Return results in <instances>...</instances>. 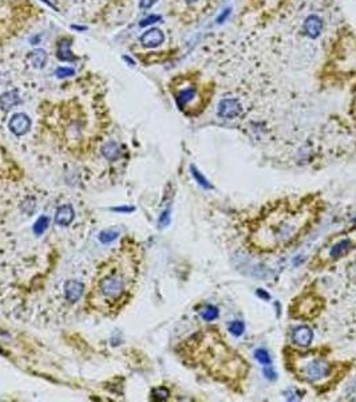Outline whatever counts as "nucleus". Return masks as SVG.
<instances>
[{
	"label": "nucleus",
	"mask_w": 356,
	"mask_h": 402,
	"mask_svg": "<svg viewBox=\"0 0 356 402\" xmlns=\"http://www.w3.org/2000/svg\"><path fill=\"white\" fill-rule=\"evenodd\" d=\"M255 358L257 359V361H259L261 365H265V366H268V365H270V363H272L270 356L268 354V351H266V350H264V348H259V350H256Z\"/></svg>",
	"instance_id": "21"
},
{
	"label": "nucleus",
	"mask_w": 356,
	"mask_h": 402,
	"mask_svg": "<svg viewBox=\"0 0 356 402\" xmlns=\"http://www.w3.org/2000/svg\"><path fill=\"white\" fill-rule=\"evenodd\" d=\"M292 338H293V342H295L296 345L307 347V346H310L311 342H312L313 333L310 327L300 326L293 331V337Z\"/></svg>",
	"instance_id": "12"
},
{
	"label": "nucleus",
	"mask_w": 356,
	"mask_h": 402,
	"mask_svg": "<svg viewBox=\"0 0 356 402\" xmlns=\"http://www.w3.org/2000/svg\"><path fill=\"white\" fill-rule=\"evenodd\" d=\"M355 245L356 241L353 236H347L344 239H340V240H338L335 244H332L331 247L328 248L327 258L331 259V260H338L342 256H344L345 254H348Z\"/></svg>",
	"instance_id": "5"
},
{
	"label": "nucleus",
	"mask_w": 356,
	"mask_h": 402,
	"mask_svg": "<svg viewBox=\"0 0 356 402\" xmlns=\"http://www.w3.org/2000/svg\"><path fill=\"white\" fill-rule=\"evenodd\" d=\"M244 330H245V324L242 323L241 320H234V322H232V323L229 324V333L232 335H234V337H240V335H242Z\"/></svg>",
	"instance_id": "22"
},
{
	"label": "nucleus",
	"mask_w": 356,
	"mask_h": 402,
	"mask_svg": "<svg viewBox=\"0 0 356 402\" xmlns=\"http://www.w3.org/2000/svg\"><path fill=\"white\" fill-rule=\"evenodd\" d=\"M190 170H191V174H193V177H195L196 181H197V183L200 184L202 188H205V189H212V185L209 184V181L205 179V177L202 176L201 173H200V170H198L196 166H190Z\"/></svg>",
	"instance_id": "20"
},
{
	"label": "nucleus",
	"mask_w": 356,
	"mask_h": 402,
	"mask_svg": "<svg viewBox=\"0 0 356 402\" xmlns=\"http://www.w3.org/2000/svg\"><path fill=\"white\" fill-rule=\"evenodd\" d=\"M187 4H193V3H197V2H200V0H185Z\"/></svg>",
	"instance_id": "31"
},
{
	"label": "nucleus",
	"mask_w": 356,
	"mask_h": 402,
	"mask_svg": "<svg viewBox=\"0 0 356 402\" xmlns=\"http://www.w3.org/2000/svg\"><path fill=\"white\" fill-rule=\"evenodd\" d=\"M114 211H118V212H131L133 208H114Z\"/></svg>",
	"instance_id": "30"
},
{
	"label": "nucleus",
	"mask_w": 356,
	"mask_h": 402,
	"mask_svg": "<svg viewBox=\"0 0 356 402\" xmlns=\"http://www.w3.org/2000/svg\"><path fill=\"white\" fill-rule=\"evenodd\" d=\"M169 211H165V212L162 213L161 217H159V224H161L162 227H166L168 224H169L170 221V215H169Z\"/></svg>",
	"instance_id": "27"
},
{
	"label": "nucleus",
	"mask_w": 356,
	"mask_h": 402,
	"mask_svg": "<svg viewBox=\"0 0 356 402\" xmlns=\"http://www.w3.org/2000/svg\"><path fill=\"white\" fill-rule=\"evenodd\" d=\"M197 98H198L197 89L190 86V87H186V89L181 90L180 93L177 94L176 100H177V105H178V108L184 110V109L189 108V105H190L195 99H197Z\"/></svg>",
	"instance_id": "11"
},
{
	"label": "nucleus",
	"mask_w": 356,
	"mask_h": 402,
	"mask_svg": "<svg viewBox=\"0 0 356 402\" xmlns=\"http://www.w3.org/2000/svg\"><path fill=\"white\" fill-rule=\"evenodd\" d=\"M59 78H67V77H72L75 74L74 68L71 67H58L57 72H55Z\"/></svg>",
	"instance_id": "25"
},
{
	"label": "nucleus",
	"mask_w": 356,
	"mask_h": 402,
	"mask_svg": "<svg viewBox=\"0 0 356 402\" xmlns=\"http://www.w3.org/2000/svg\"><path fill=\"white\" fill-rule=\"evenodd\" d=\"M126 279L121 272L113 271L98 279L97 290L106 300H118L126 291Z\"/></svg>",
	"instance_id": "4"
},
{
	"label": "nucleus",
	"mask_w": 356,
	"mask_h": 402,
	"mask_svg": "<svg viewBox=\"0 0 356 402\" xmlns=\"http://www.w3.org/2000/svg\"><path fill=\"white\" fill-rule=\"evenodd\" d=\"M293 363L296 373L299 374L300 378L311 384H319L321 381L331 378L335 371L332 363L313 353H307L304 356L297 357Z\"/></svg>",
	"instance_id": "3"
},
{
	"label": "nucleus",
	"mask_w": 356,
	"mask_h": 402,
	"mask_svg": "<svg viewBox=\"0 0 356 402\" xmlns=\"http://www.w3.org/2000/svg\"><path fill=\"white\" fill-rule=\"evenodd\" d=\"M119 236V232L115 228H108V230L102 231L101 234L98 235V239L101 241L102 244H107L112 241L117 240V237Z\"/></svg>",
	"instance_id": "18"
},
{
	"label": "nucleus",
	"mask_w": 356,
	"mask_h": 402,
	"mask_svg": "<svg viewBox=\"0 0 356 402\" xmlns=\"http://www.w3.org/2000/svg\"><path fill=\"white\" fill-rule=\"evenodd\" d=\"M228 11H229V10H225V12H224V14L221 15V16H220V18H218V23H223L224 19L227 18L228 15H229V12H228Z\"/></svg>",
	"instance_id": "29"
},
{
	"label": "nucleus",
	"mask_w": 356,
	"mask_h": 402,
	"mask_svg": "<svg viewBox=\"0 0 356 402\" xmlns=\"http://www.w3.org/2000/svg\"><path fill=\"white\" fill-rule=\"evenodd\" d=\"M163 40H165V35L158 29H150L141 35V43L148 48L158 47L159 44L163 43Z\"/></svg>",
	"instance_id": "9"
},
{
	"label": "nucleus",
	"mask_w": 356,
	"mask_h": 402,
	"mask_svg": "<svg viewBox=\"0 0 356 402\" xmlns=\"http://www.w3.org/2000/svg\"><path fill=\"white\" fill-rule=\"evenodd\" d=\"M157 3V0H140V7L141 8H150Z\"/></svg>",
	"instance_id": "28"
},
{
	"label": "nucleus",
	"mask_w": 356,
	"mask_h": 402,
	"mask_svg": "<svg viewBox=\"0 0 356 402\" xmlns=\"http://www.w3.org/2000/svg\"><path fill=\"white\" fill-rule=\"evenodd\" d=\"M29 59L34 67L42 68L44 67V65L47 63V53L44 50H42V48H38V50H34L30 53Z\"/></svg>",
	"instance_id": "16"
},
{
	"label": "nucleus",
	"mask_w": 356,
	"mask_h": 402,
	"mask_svg": "<svg viewBox=\"0 0 356 402\" xmlns=\"http://www.w3.org/2000/svg\"><path fill=\"white\" fill-rule=\"evenodd\" d=\"M324 29V23L323 19L317 15H310L308 18L304 20V24H303V31L306 34L308 38L311 39H316L319 36L321 35Z\"/></svg>",
	"instance_id": "7"
},
{
	"label": "nucleus",
	"mask_w": 356,
	"mask_h": 402,
	"mask_svg": "<svg viewBox=\"0 0 356 402\" xmlns=\"http://www.w3.org/2000/svg\"><path fill=\"white\" fill-rule=\"evenodd\" d=\"M19 104H20V97L16 91H8L0 95V108L3 110H10Z\"/></svg>",
	"instance_id": "15"
},
{
	"label": "nucleus",
	"mask_w": 356,
	"mask_h": 402,
	"mask_svg": "<svg viewBox=\"0 0 356 402\" xmlns=\"http://www.w3.org/2000/svg\"><path fill=\"white\" fill-rule=\"evenodd\" d=\"M159 20H161V16H158V15H150V16H148V18L142 19L140 23V26L141 27H146V26L154 24V23L159 22Z\"/></svg>",
	"instance_id": "26"
},
{
	"label": "nucleus",
	"mask_w": 356,
	"mask_h": 402,
	"mask_svg": "<svg viewBox=\"0 0 356 402\" xmlns=\"http://www.w3.org/2000/svg\"><path fill=\"white\" fill-rule=\"evenodd\" d=\"M102 153H103L104 157L110 160V161H115V160L121 156L119 146L115 144V142H113V141L112 142H107V144L102 147Z\"/></svg>",
	"instance_id": "17"
},
{
	"label": "nucleus",
	"mask_w": 356,
	"mask_h": 402,
	"mask_svg": "<svg viewBox=\"0 0 356 402\" xmlns=\"http://www.w3.org/2000/svg\"><path fill=\"white\" fill-rule=\"evenodd\" d=\"M169 390L166 388H157L154 390L151 391V398L155 399V401H163V399L169 398Z\"/></svg>",
	"instance_id": "24"
},
{
	"label": "nucleus",
	"mask_w": 356,
	"mask_h": 402,
	"mask_svg": "<svg viewBox=\"0 0 356 402\" xmlns=\"http://www.w3.org/2000/svg\"><path fill=\"white\" fill-rule=\"evenodd\" d=\"M74 216H75V212H74V208H72L71 205H63V207H61V208L57 211L55 223L61 227H67L70 225L72 220H74Z\"/></svg>",
	"instance_id": "13"
},
{
	"label": "nucleus",
	"mask_w": 356,
	"mask_h": 402,
	"mask_svg": "<svg viewBox=\"0 0 356 402\" xmlns=\"http://www.w3.org/2000/svg\"><path fill=\"white\" fill-rule=\"evenodd\" d=\"M8 128L16 136H23L31 128V119L29 118V115L18 113V114L12 115V118L8 122Z\"/></svg>",
	"instance_id": "8"
},
{
	"label": "nucleus",
	"mask_w": 356,
	"mask_h": 402,
	"mask_svg": "<svg viewBox=\"0 0 356 402\" xmlns=\"http://www.w3.org/2000/svg\"><path fill=\"white\" fill-rule=\"evenodd\" d=\"M241 112V104L236 98H225L218 104V115L224 119L237 118Z\"/></svg>",
	"instance_id": "6"
},
{
	"label": "nucleus",
	"mask_w": 356,
	"mask_h": 402,
	"mask_svg": "<svg viewBox=\"0 0 356 402\" xmlns=\"http://www.w3.org/2000/svg\"><path fill=\"white\" fill-rule=\"evenodd\" d=\"M85 286L78 280H67L65 284V296L70 303H75L82 296Z\"/></svg>",
	"instance_id": "10"
},
{
	"label": "nucleus",
	"mask_w": 356,
	"mask_h": 402,
	"mask_svg": "<svg viewBox=\"0 0 356 402\" xmlns=\"http://www.w3.org/2000/svg\"><path fill=\"white\" fill-rule=\"evenodd\" d=\"M47 227H48V217L42 216V217H39L38 221L34 224V232H35L36 235H42L44 231L47 230Z\"/></svg>",
	"instance_id": "23"
},
{
	"label": "nucleus",
	"mask_w": 356,
	"mask_h": 402,
	"mask_svg": "<svg viewBox=\"0 0 356 402\" xmlns=\"http://www.w3.org/2000/svg\"><path fill=\"white\" fill-rule=\"evenodd\" d=\"M315 201H281L270 205L249 227V243L259 251H279L293 244L312 227Z\"/></svg>",
	"instance_id": "1"
},
{
	"label": "nucleus",
	"mask_w": 356,
	"mask_h": 402,
	"mask_svg": "<svg viewBox=\"0 0 356 402\" xmlns=\"http://www.w3.org/2000/svg\"><path fill=\"white\" fill-rule=\"evenodd\" d=\"M201 316L202 319L206 320V322H212V320L217 319V316H218V309L214 307V306L208 305L205 309L201 311Z\"/></svg>",
	"instance_id": "19"
},
{
	"label": "nucleus",
	"mask_w": 356,
	"mask_h": 402,
	"mask_svg": "<svg viewBox=\"0 0 356 402\" xmlns=\"http://www.w3.org/2000/svg\"><path fill=\"white\" fill-rule=\"evenodd\" d=\"M218 331H208L204 334L208 345H204L209 354L201 357V362L213 377L224 380L225 382H233L245 378L248 366L241 357L232 351L223 339H220Z\"/></svg>",
	"instance_id": "2"
},
{
	"label": "nucleus",
	"mask_w": 356,
	"mask_h": 402,
	"mask_svg": "<svg viewBox=\"0 0 356 402\" xmlns=\"http://www.w3.org/2000/svg\"><path fill=\"white\" fill-rule=\"evenodd\" d=\"M57 57L59 61L62 62H74L76 61V58L74 57V54L71 53V39L65 38L58 43V50H57Z\"/></svg>",
	"instance_id": "14"
}]
</instances>
